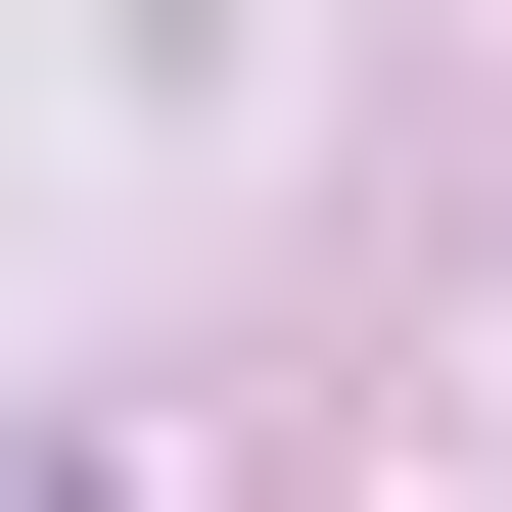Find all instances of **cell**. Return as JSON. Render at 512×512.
I'll use <instances>...</instances> for the list:
<instances>
[{"label":"cell","instance_id":"6da1fadb","mask_svg":"<svg viewBox=\"0 0 512 512\" xmlns=\"http://www.w3.org/2000/svg\"><path fill=\"white\" fill-rule=\"evenodd\" d=\"M0 512H94V466H0Z\"/></svg>","mask_w":512,"mask_h":512}]
</instances>
